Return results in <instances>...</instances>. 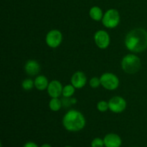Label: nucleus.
Here are the masks:
<instances>
[{"label":"nucleus","instance_id":"f257e3e1","mask_svg":"<svg viewBox=\"0 0 147 147\" xmlns=\"http://www.w3.org/2000/svg\"><path fill=\"white\" fill-rule=\"evenodd\" d=\"M125 46L132 53H142L147 48V31L136 28L131 30L125 37Z\"/></svg>","mask_w":147,"mask_h":147},{"label":"nucleus","instance_id":"f03ea898","mask_svg":"<svg viewBox=\"0 0 147 147\" xmlns=\"http://www.w3.org/2000/svg\"><path fill=\"white\" fill-rule=\"evenodd\" d=\"M86 119L81 112L75 109L69 110L63 118V125L65 129L70 132H78L85 127Z\"/></svg>","mask_w":147,"mask_h":147},{"label":"nucleus","instance_id":"7ed1b4c3","mask_svg":"<svg viewBox=\"0 0 147 147\" xmlns=\"http://www.w3.org/2000/svg\"><path fill=\"white\" fill-rule=\"evenodd\" d=\"M141 60L138 56L134 54L126 55L121 60V67L128 74H135L141 68Z\"/></svg>","mask_w":147,"mask_h":147},{"label":"nucleus","instance_id":"20e7f679","mask_svg":"<svg viewBox=\"0 0 147 147\" xmlns=\"http://www.w3.org/2000/svg\"><path fill=\"white\" fill-rule=\"evenodd\" d=\"M119 22H120V14L118 10L115 9H110L103 14L102 23L106 28H115L119 25Z\"/></svg>","mask_w":147,"mask_h":147},{"label":"nucleus","instance_id":"39448f33","mask_svg":"<svg viewBox=\"0 0 147 147\" xmlns=\"http://www.w3.org/2000/svg\"><path fill=\"white\" fill-rule=\"evenodd\" d=\"M100 84L105 89L114 90L119 86V79L115 74L111 73H105L100 76Z\"/></svg>","mask_w":147,"mask_h":147},{"label":"nucleus","instance_id":"423d86ee","mask_svg":"<svg viewBox=\"0 0 147 147\" xmlns=\"http://www.w3.org/2000/svg\"><path fill=\"white\" fill-rule=\"evenodd\" d=\"M127 106L126 100L123 97L116 96L109 100V110L115 113H120L124 111Z\"/></svg>","mask_w":147,"mask_h":147},{"label":"nucleus","instance_id":"0eeeda50","mask_svg":"<svg viewBox=\"0 0 147 147\" xmlns=\"http://www.w3.org/2000/svg\"><path fill=\"white\" fill-rule=\"evenodd\" d=\"M63 41V34L58 30H52L47 32L45 37V42L47 46L51 48L59 47Z\"/></svg>","mask_w":147,"mask_h":147},{"label":"nucleus","instance_id":"6e6552de","mask_svg":"<svg viewBox=\"0 0 147 147\" xmlns=\"http://www.w3.org/2000/svg\"><path fill=\"white\" fill-rule=\"evenodd\" d=\"M94 41L98 47L106 49L110 45V36L105 30H98L94 34Z\"/></svg>","mask_w":147,"mask_h":147},{"label":"nucleus","instance_id":"1a4fd4ad","mask_svg":"<svg viewBox=\"0 0 147 147\" xmlns=\"http://www.w3.org/2000/svg\"><path fill=\"white\" fill-rule=\"evenodd\" d=\"M63 87L61 83L57 80H53L49 83L47 93L51 98H58L63 93Z\"/></svg>","mask_w":147,"mask_h":147},{"label":"nucleus","instance_id":"9d476101","mask_svg":"<svg viewBox=\"0 0 147 147\" xmlns=\"http://www.w3.org/2000/svg\"><path fill=\"white\" fill-rule=\"evenodd\" d=\"M71 84L76 88L80 89L84 87L87 83V77L82 71H77L71 77Z\"/></svg>","mask_w":147,"mask_h":147},{"label":"nucleus","instance_id":"9b49d317","mask_svg":"<svg viewBox=\"0 0 147 147\" xmlns=\"http://www.w3.org/2000/svg\"><path fill=\"white\" fill-rule=\"evenodd\" d=\"M104 146L106 147H121L122 140L120 136L116 134H108L103 139Z\"/></svg>","mask_w":147,"mask_h":147},{"label":"nucleus","instance_id":"f8f14e48","mask_svg":"<svg viewBox=\"0 0 147 147\" xmlns=\"http://www.w3.org/2000/svg\"><path fill=\"white\" fill-rule=\"evenodd\" d=\"M24 70L28 76H37L40 71V64L34 60H28L24 65Z\"/></svg>","mask_w":147,"mask_h":147},{"label":"nucleus","instance_id":"ddd939ff","mask_svg":"<svg viewBox=\"0 0 147 147\" xmlns=\"http://www.w3.org/2000/svg\"><path fill=\"white\" fill-rule=\"evenodd\" d=\"M49 85L48 80L45 76H38L34 79V87L39 90H45Z\"/></svg>","mask_w":147,"mask_h":147},{"label":"nucleus","instance_id":"4468645a","mask_svg":"<svg viewBox=\"0 0 147 147\" xmlns=\"http://www.w3.org/2000/svg\"><path fill=\"white\" fill-rule=\"evenodd\" d=\"M89 16L94 21H100L103 17V13L101 9L97 6L91 7L89 11Z\"/></svg>","mask_w":147,"mask_h":147},{"label":"nucleus","instance_id":"2eb2a0df","mask_svg":"<svg viewBox=\"0 0 147 147\" xmlns=\"http://www.w3.org/2000/svg\"><path fill=\"white\" fill-rule=\"evenodd\" d=\"M63 106L62 100L58 98H51V100L49 103V108L53 111H58Z\"/></svg>","mask_w":147,"mask_h":147},{"label":"nucleus","instance_id":"dca6fc26","mask_svg":"<svg viewBox=\"0 0 147 147\" xmlns=\"http://www.w3.org/2000/svg\"><path fill=\"white\" fill-rule=\"evenodd\" d=\"M76 88L73 86L72 84L70 85H66L63 87V97L65 98H70L74 95L75 92H76Z\"/></svg>","mask_w":147,"mask_h":147},{"label":"nucleus","instance_id":"f3484780","mask_svg":"<svg viewBox=\"0 0 147 147\" xmlns=\"http://www.w3.org/2000/svg\"><path fill=\"white\" fill-rule=\"evenodd\" d=\"M34 80L30 78H27L24 80L22 83V87L24 90H30L34 88Z\"/></svg>","mask_w":147,"mask_h":147},{"label":"nucleus","instance_id":"a211bd4d","mask_svg":"<svg viewBox=\"0 0 147 147\" xmlns=\"http://www.w3.org/2000/svg\"><path fill=\"white\" fill-rule=\"evenodd\" d=\"M62 103H63V106L64 107L67 108V107H70L72 105L76 104L77 103V100L76 98H74L73 97H70V98H65L63 97V98L62 99Z\"/></svg>","mask_w":147,"mask_h":147},{"label":"nucleus","instance_id":"6ab92c4d","mask_svg":"<svg viewBox=\"0 0 147 147\" xmlns=\"http://www.w3.org/2000/svg\"><path fill=\"white\" fill-rule=\"evenodd\" d=\"M97 109L100 112H106L109 110V102H106L105 100H100L97 104Z\"/></svg>","mask_w":147,"mask_h":147},{"label":"nucleus","instance_id":"aec40b11","mask_svg":"<svg viewBox=\"0 0 147 147\" xmlns=\"http://www.w3.org/2000/svg\"><path fill=\"white\" fill-rule=\"evenodd\" d=\"M89 85L93 88H96L101 86V84H100V79L98 77L92 78L90 80V81H89Z\"/></svg>","mask_w":147,"mask_h":147},{"label":"nucleus","instance_id":"412c9836","mask_svg":"<svg viewBox=\"0 0 147 147\" xmlns=\"http://www.w3.org/2000/svg\"><path fill=\"white\" fill-rule=\"evenodd\" d=\"M104 142L100 138H95L91 142V147H103Z\"/></svg>","mask_w":147,"mask_h":147},{"label":"nucleus","instance_id":"4be33fe9","mask_svg":"<svg viewBox=\"0 0 147 147\" xmlns=\"http://www.w3.org/2000/svg\"><path fill=\"white\" fill-rule=\"evenodd\" d=\"M23 147H39V146H37V144L34 143V142H27Z\"/></svg>","mask_w":147,"mask_h":147},{"label":"nucleus","instance_id":"5701e85b","mask_svg":"<svg viewBox=\"0 0 147 147\" xmlns=\"http://www.w3.org/2000/svg\"><path fill=\"white\" fill-rule=\"evenodd\" d=\"M40 147H52V146H50V144H44L42 145Z\"/></svg>","mask_w":147,"mask_h":147},{"label":"nucleus","instance_id":"b1692460","mask_svg":"<svg viewBox=\"0 0 147 147\" xmlns=\"http://www.w3.org/2000/svg\"><path fill=\"white\" fill-rule=\"evenodd\" d=\"M65 147H72V146H65Z\"/></svg>","mask_w":147,"mask_h":147}]
</instances>
